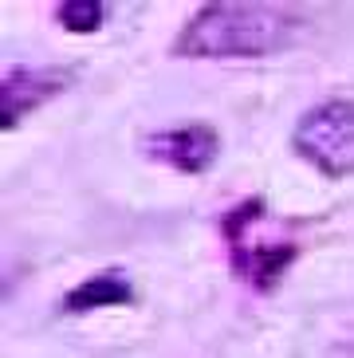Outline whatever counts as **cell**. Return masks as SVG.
Segmentation results:
<instances>
[{"label": "cell", "mask_w": 354, "mask_h": 358, "mask_svg": "<svg viewBox=\"0 0 354 358\" xmlns=\"http://www.w3.org/2000/svg\"><path fill=\"white\" fill-rule=\"evenodd\" d=\"M299 28L288 8L276 4H205L177 32L174 55L189 59H260L288 48Z\"/></svg>", "instance_id": "6da1fadb"}, {"label": "cell", "mask_w": 354, "mask_h": 358, "mask_svg": "<svg viewBox=\"0 0 354 358\" xmlns=\"http://www.w3.org/2000/svg\"><path fill=\"white\" fill-rule=\"evenodd\" d=\"M220 236L229 244V264L236 280L252 292H271L299 256L292 232L283 229V221L268 209L264 197L236 201L220 217Z\"/></svg>", "instance_id": "7a4b0ae2"}, {"label": "cell", "mask_w": 354, "mask_h": 358, "mask_svg": "<svg viewBox=\"0 0 354 358\" xmlns=\"http://www.w3.org/2000/svg\"><path fill=\"white\" fill-rule=\"evenodd\" d=\"M292 150L323 178H354V99H327L303 110L292 130Z\"/></svg>", "instance_id": "3957f363"}, {"label": "cell", "mask_w": 354, "mask_h": 358, "mask_svg": "<svg viewBox=\"0 0 354 358\" xmlns=\"http://www.w3.org/2000/svg\"><path fill=\"white\" fill-rule=\"evenodd\" d=\"M71 83L75 71H63V67H8L0 79V127L16 130L20 118L40 110L43 103H52Z\"/></svg>", "instance_id": "277c9868"}, {"label": "cell", "mask_w": 354, "mask_h": 358, "mask_svg": "<svg viewBox=\"0 0 354 358\" xmlns=\"http://www.w3.org/2000/svg\"><path fill=\"white\" fill-rule=\"evenodd\" d=\"M142 150H146V158L197 178V173L213 169V162L220 158V134L205 122H189V127H169L150 134L142 142Z\"/></svg>", "instance_id": "5b68a950"}, {"label": "cell", "mask_w": 354, "mask_h": 358, "mask_svg": "<svg viewBox=\"0 0 354 358\" xmlns=\"http://www.w3.org/2000/svg\"><path fill=\"white\" fill-rule=\"evenodd\" d=\"M134 303V284L122 268H103V272L87 275L83 284H75L63 295V311L83 315V311H99V307H122Z\"/></svg>", "instance_id": "8992f818"}, {"label": "cell", "mask_w": 354, "mask_h": 358, "mask_svg": "<svg viewBox=\"0 0 354 358\" xmlns=\"http://www.w3.org/2000/svg\"><path fill=\"white\" fill-rule=\"evenodd\" d=\"M55 20H59L67 32H75V36H91V32L103 28L106 4L103 0H67V4L55 8Z\"/></svg>", "instance_id": "52a82bcc"}]
</instances>
